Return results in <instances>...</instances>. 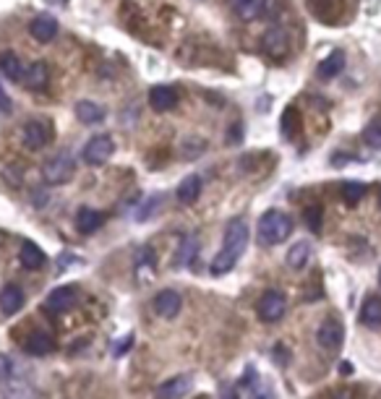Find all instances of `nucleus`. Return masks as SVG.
<instances>
[{"instance_id":"c9c22d12","label":"nucleus","mask_w":381,"mask_h":399,"mask_svg":"<svg viewBox=\"0 0 381 399\" xmlns=\"http://www.w3.org/2000/svg\"><path fill=\"white\" fill-rule=\"evenodd\" d=\"M259 379V373H256V368H251V365H248V368H246V376H243L241 379V386H251L253 381Z\"/></svg>"},{"instance_id":"4468645a","label":"nucleus","mask_w":381,"mask_h":399,"mask_svg":"<svg viewBox=\"0 0 381 399\" xmlns=\"http://www.w3.org/2000/svg\"><path fill=\"white\" fill-rule=\"evenodd\" d=\"M19 261H21V266H24V269L37 271L47 264V256H45V251L39 248L37 243L24 241V243H21V248H19Z\"/></svg>"},{"instance_id":"ea45409f","label":"nucleus","mask_w":381,"mask_h":399,"mask_svg":"<svg viewBox=\"0 0 381 399\" xmlns=\"http://www.w3.org/2000/svg\"><path fill=\"white\" fill-rule=\"evenodd\" d=\"M379 282H381V266H379Z\"/></svg>"},{"instance_id":"6e6552de","label":"nucleus","mask_w":381,"mask_h":399,"mask_svg":"<svg viewBox=\"0 0 381 399\" xmlns=\"http://www.w3.org/2000/svg\"><path fill=\"white\" fill-rule=\"evenodd\" d=\"M79 303V290L76 285H63V288H55L50 295H47V311L50 313H65Z\"/></svg>"},{"instance_id":"412c9836","label":"nucleus","mask_w":381,"mask_h":399,"mask_svg":"<svg viewBox=\"0 0 381 399\" xmlns=\"http://www.w3.org/2000/svg\"><path fill=\"white\" fill-rule=\"evenodd\" d=\"M308 259H311V243L308 241H298L295 245H290L288 256H285V261H288V266L293 271L306 269Z\"/></svg>"},{"instance_id":"c85d7f7f","label":"nucleus","mask_w":381,"mask_h":399,"mask_svg":"<svg viewBox=\"0 0 381 399\" xmlns=\"http://www.w3.org/2000/svg\"><path fill=\"white\" fill-rule=\"evenodd\" d=\"M303 219H306L308 230L319 232L321 230V222H324V209L321 206H308L306 212H303Z\"/></svg>"},{"instance_id":"5701e85b","label":"nucleus","mask_w":381,"mask_h":399,"mask_svg":"<svg viewBox=\"0 0 381 399\" xmlns=\"http://www.w3.org/2000/svg\"><path fill=\"white\" fill-rule=\"evenodd\" d=\"M178 201L180 204H194V201H199V196H201V177L199 175H188L183 177V183L178 186Z\"/></svg>"},{"instance_id":"7c9ffc66","label":"nucleus","mask_w":381,"mask_h":399,"mask_svg":"<svg viewBox=\"0 0 381 399\" xmlns=\"http://www.w3.org/2000/svg\"><path fill=\"white\" fill-rule=\"evenodd\" d=\"M204 147H206V144L201 139H191V141L186 139V144H183V157H186V159L188 157H199V154L204 151Z\"/></svg>"},{"instance_id":"b1692460","label":"nucleus","mask_w":381,"mask_h":399,"mask_svg":"<svg viewBox=\"0 0 381 399\" xmlns=\"http://www.w3.org/2000/svg\"><path fill=\"white\" fill-rule=\"evenodd\" d=\"M233 8L241 21H256L267 8V0H235Z\"/></svg>"},{"instance_id":"a878e982","label":"nucleus","mask_w":381,"mask_h":399,"mask_svg":"<svg viewBox=\"0 0 381 399\" xmlns=\"http://www.w3.org/2000/svg\"><path fill=\"white\" fill-rule=\"evenodd\" d=\"M3 399H37V391L29 381H8L3 389Z\"/></svg>"},{"instance_id":"f704fd0d","label":"nucleus","mask_w":381,"mask_h":399,"mask_svg":"<svg viewBox=\"0 0 381 399\" xmlns=\"http://www.w3.org/2000/svg\"><path fill=\"white\" fill-rule=\"evenodd\" d=\"M329 399H358L355 389H335L329 394Z\"/></svg>"},{"instance_id":"20e7f679","label":"nucleus","mask_w":381,"mask_h":399,"mask_svg":"<svg viewBox=\"0 0 381 399\" xmlns=\"http://www.w3.org/2000/svg\"><path fill=\"white\" fill-rule=\"evenodd\" d=\"M256 313H259V318L264 324H277L288 313V297L282 295L279 290L264 292L259 297V303H256Z\"/></svg>"},{"instance_id":"473e14b6","label":"nucleus","mask_w":381,"mask_h":399,"mask_svg":"<svg viewBox=\"0 0 381 399\" xmlns=\"http://www.w3.org/2000/svg\"><path fill=\"white\" fill-rule=\"evenodd\" d=\"M159 201H162L159 196H152L149 201H144V206H141V212L136 214V219H147V217H152V214H154V209H157Z\"/></svg>"},{"instance_id":"a211bd4d","label":"nucleus","mask_w":381,"mask_h":399,"mask_svg":"<svg viewBox=\"0 0 381 399\" xmlns=\"http://www.w3.org/2000/svg\"><path fill=\"white\" fill-rule=\"evenodd\" d=\"M345 63H347V58H345L342 50H335V53H329V55L319 63V76L324 79V81H332V79H337V76L345 71Z\"/></svg>"},{"instance_id":"58836bf2","label":"nucleus","mask_w":381,"mask_h":399,"mask_svg":"<svg viewBox=\"0 0 381 399\" xmlns=\"http://www.w3.org/2000/svg\"><path fill=\"white\" fill-rule=\"evenodd\" d=\"M251 399H272L269 394H267V391H259V394H253Z\"/></svg>"},{"instance_id":"f3484780","label":"nucleus","mask_w":381,"mask_h":399,"mask_svg":"<svg viewBox=\"0 0 381 399\" xmlns=\"http://www.w3.org/2000/svg\"><path fill=\"white\" fill-rule=\"evenodd\" d=\"M21 81H24V86L27 89H32V92H39V89H45L47 81H50V71H47L45 63H29L27 68H24V76H21Z\"/></svg>"},{"instance_id":"f8f14e48","label":"nucleus","mask_w":381,"mask_h":399,"mask_svg":"<svg viewBox=\"0 0 381 399\" xmlns=\"http://www.w3.org/2000/svg\"><path fill=\"white\" fill-rule=\"evenodd\" d=\"M58 19L55 16H50V13H42V16H37V19L29 24V34L37 39V42H42V45H47V42H53V39L58 37Z\"/></svg>"},{"instance_id":"aec40b11","label":"nucleus","mask_w":381,"mask_h":399,"mask_svg":"<svg viewBox=\"0 0 381 399\" xmlns=\"http://www.w3.org/2000/svg\"><path fill=\"white\" fill-rule=\"evenodd\" d=\"M76 224H79V230L84 232V235H92V232H97L105 224V214L84 206V209H79V214H76Z\"/></svg>"},{"instance_id":"9b49d317","label":"nucleus","mask_w":381,"mask_h":399,"mask_svg":"<svg viewBox=\"0 0 381 399\" xmlns=\"http://www.w3.org/2000/svg\"><path fill=\"white\" fill-rule=\"evenodd\" d=\"M194 386V379L188 373H180V376H173L170 381L159 384L157 391H154V399H183Z\"/></svg>"},{"instance_id":"79ce46f5","label":"nucleus","mask_w":381,"mask_h":399,"mask_svg":"<svg viewBox=\"0 0 381 399\" xmlns=\"http://www.w3.org/2000/svg\"><path fill=\"white\" fill-rule=\"evenodd\" d=\"M196 3H204V0H196Z\"/></svg>"},{"instance_id":"2eb2a0df","label":"nucleus","mask_w":381,"mask_h":399,"mask_svg":"<svg viewBox=\"0 0 381 399\" xmlns=\"http://www.w3.org/2000/svg\"><path fill=\"white\" fill-rule=\"evenodd\" d=\"M24 308V290L19 285H6L0 290V313L16 316Z\"/></svg>"},{"instance_id":"e433bc0d","label":"nucleus","mask_w":381,"mask_h":399,"mask_svg":"<svg viewBox=\"0 0 381 399\" xmlns=\"http://www.w3.org/2000/svg\"><path fill=\"white\" fill-rule=\"evenodd\" d=\"M220 399H238V389H222V397Z\"/></svg>"},{"instance_id":"bb28decb","label":"nucleus","mask_w":381,"mask_h":399,"mask_svg":"<svg viewBox=\"0 0 381 399\" xmlns=\"http://www.w3.org/2000/svg\"><path fill=\"white\" fill-rule=\"evenodd\" d=\"M340 194H342L347 206H358L363 201V196H366V183H361V180H345Z\"/></svg>"},{"instance_id":"a19ab883","label":"nucleus","mask_w":381,"mask_h":399,"mask_svg":"<svg viewBox=\"0 0 381 399\" xmlns=\"http://www.w3.org/2000/svg\"><path fill=\"white\" fill-rule=\"evenodd\" d=\"M227 3H230V6H233V3H235V0H227Z\"/></svg>"},{"instance_id":"1a4fd4ad","label":"nucleus","mask_w":381,"mask_h":399,"mask_svg":"<svg viewBox=\"0 0 381 399\" xmlns=\"http://www.w3.org/2000/svg\"><path fill=\"white\" fill-rule=\"evenodd\" d=\"M152 308H154V313L159 318H175L180 313V308H183V297H180L178 290H162V292L154 295Z\"/></svg>"},{"instance_id":"39448f33","label":"nucleus","mask_w":381,"mask_h":399,"mask_svg":"<svg viewBox=\"0 0 381 399\" xmlns=\"http://www.w3.org/2000/svg\"><path fill=\"white\" fill-rule=\"evenodd\" d=\"M112 154H115V141H112V136H107V133L92 136V139L86 141L84 151H81L84 162H86V165H92V168H100V165H105V162H107Z\"/></svg>"},{"instance_id":"c756f323","label":"nucleus","mask_w":381,"mask_h":399,"mask_svg":"<svg viewBox=\"0 0 381 399\" xmlns=\"http://www.w3.org/2000/svg\"><path fill=\"white\" fill-rule=\"evenodd\" d=\"M196 253H199V241L196 238H186L183 245H180V256H178V266H186L188 261L196 259Z\"/></svg>"},{"instance_id":"f257e3e1","label":"nucleus","mask_w":381,"mask_h":399,"mask_svg":"<svg viewBox=\"0 0 381 399\" xmlns=\"http://www.w3.org/2000/svg\"><path fill=\"white\" fill-rule=\"evenodd\" d=\"M248 241H251V230L243 219H233V222L225 227V238H222V248L220 253L212 259V274H227L233 269L235 264L241 261V256L248 248Z\"/></svg>"},{"instance_id":"cd10ccee","label":"nucleus","mask_w":381,"mask_h":399,"mask_svg":"<svg viewBox=\"0 0 381 399\" xmlns=\"http://www.w3.org/2000/svg\"><path fill=\"white\" fill-rule=\"evenodd\" d=\"M363 141H366L371 149H381V118H376V121H371L366 126V130H363Z\"/></svg>"},{"instance_id":"9d476101","label":"nucleus","mask_w":381,"mask_h":399,"mask_svg":"<svg viewBox=\"0 0 381 399\" xmlns=\"http://www.w3.org/2000/svg\"><path fill=\"white\" fill-rule=\"evenodd\" d=\"M316 339L324 350H337L345 339V329H342V324H340V318H332V316L324 318L316 329Z\"/></svg>"},{"instance_id":"72a5a7b5","label":"nucleus","mask_w":381,"mask_h":399,"mask_svg":"<svg viewBox=\"0 0 381 399\" xmlns=\"http://www.w3.org/2000/svg\"><path fill=\"white\" fill-rule=\"evenodd\" d=\"M0 110H3V112H11V110H13V102H11L8 92L3 89V81H0Z\"/></svg>"},{"instance_id":"0eeeda50","label":"nucleus","mask_w":381,"mask_h":399,"mask_svg":"<svg viewBox=\"0 0 381 399\" xmlns=\"http://www.w3.org/2000/svg\"><path fill=\"white\" fill-rule=\"evenodd\" d=\"M261 50L269 58H285L290 53V37L282 27H269L261 34Z\"/></svg>"},{"instance_id":"393cba45","label":"nucleus","mask_w":381,"mask_h":399,"mask_svg":"<svg viewBox=\"0 0 381 399\" xmlns=\"http://www.w3.org/2000/svg\"><path fill=\"white\" fill-rule=\"evenodd\" d=\"M0 71L6 79L11 81H21V76H24V63H21V58L16 53H0Z\"/></svg>"},{"instance_id":"ddd939ff","label":"nucleus","mask_w":381,"mask_h":399,"mask_svg":"<svg viewBox=\"0 0 381 399\" xmlns=\"http://www.w3.org/2000/svg\"><path fill=\"white\" fill-rule=\"evenodd\" d=\"M178 104V92L173 86H152L149 89V107L154 112H170Z\"/></svg>"},{"instance_id":"f03ea898","label":"nucleus","mask_w":381,"mask_h":399,"mask_svg":"<svg viewBox=\"0 0 381 399\" xmlns=\"http://www.w3.org/2000/svg\"><path fill=\"white\" fill-rule=\"evenodd\" d=\"M293 235V217L279 209H269V212L261 214L259 224H256V241L264 248L279 245Z\"/></svg>"},{"instance_id":"4c0bfd02","label":"nucleus","mask_w":381,"mask_h":399,"mask_svg":"<svg viewBox=\"0 0 381 399\" xmlns=\"http://www.w3.org/2000/svg\"><path fill=\"white\" fill-rule=\"evenodd\" d=\"M126 347H131V337H128V339H126V342L118 344V350H115V355H123V353H126Z\"/></svg>"},{"instance_id":"37998d69","label":"nucleus","mask_w":381,"mask_h":399,"mask_svg":"<svg viewBox=\"0 0 381 399\" xmlns=\"http://www.w3.org/2000/svg\"><path fill=\"white\" fill-rule=\"evenodd\" d=\"M60 3H68V0H60Z\"/></svg>"},{"instance_id":"dca6fc26","label":"nucleus","mask_w":381,"mask_h":399,"mask_svg":"<svg viewBox=\"0 0 381 399\" xmlns=\"http://www.w3.org/2000/svg\"><path fill=\"white\" fill-rule=\"evenodd\" d=\"M55 339L47 334V332H32L27 337V342H24V350L29 355H34V358H45V355L55 353Z\"/></svg>"},{"instance_id":"423d86ee","label":"nucleus","mask_w":381,"mask_h":399,"mask_svg":"<svg viewBox=\"0 0 381 399\" xmlns=\"http://www.w3.org/2000/svg\"><path fill=\"white\" fill-rule=\"evenodd\" d=\"M53 139V128H50V123H42V121H29L24 128H21V144L29 149V151H39V149H45Z\"/></svg>"},{"instance_id":"7ed1b4c3","label":"nucleus","mask_w":381,"mask_h":399,"mask_svg":"<svg viewBox=\"0 0 381 399\" xmlns=\"http://www.w3.org/2000/svg\"><path fill=\"white\" fill-rule=\"evenodd\" d=\"M74 173H76V162L74 157L65 154V151L50 157L45 165H42V180H45L47 186H63V183H68V180L74 177Z\"/></svg>"},{"instance_id":"4be33fe9","label":"nucleus","mask_w":381,"mask_h":399,"mask_svg":"<svg viewBox=\"0 0 381 399\" xmlns=\"http://www.w3.org/2000/svg\"><path fill=\"white\" fill-rule=\"evenodd\" d=\"M76 118L84 123V126H97V123L105 121V110L92 100H81L76 104Z\"/></svg>"},{"instance_id":"6ab92c4d","label":"nucleus","mask_w":381,"mask_h":399,"mask_svg":"<svg viewBox=\"0 0 381 399\" xmlns=\"http://www.w3.org/2000/svg\"><path fill=\"white\" fill-rule=\"evenodd\" d=\"M361 324L368 329H381V297L371 295L361 306Z\"/></svg>"},{"instance_id":"2f4dec72","label":"nucleus","mask_w":381,"mask_h":399,"mask_svg":"<svg viewBox=\"0 0 381 399\" xmlns=\"http://www.w3.org/2000/svg\"><path fill=\"white\" fill-rule=\"evenodd\" d=\"M11 376H13V360H11L8 355L0 353V384L11 381Z\"/></svg>"}]
</instances>
